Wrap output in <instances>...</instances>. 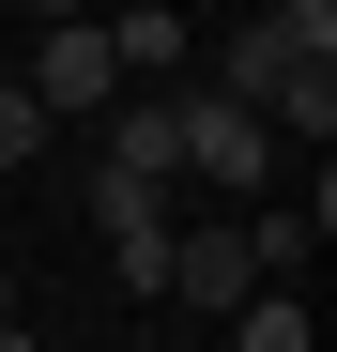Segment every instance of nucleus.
Returning a JSON list of instances; mask_svg holds the SVG:
<instances>
[{
  "label": "nucleus",
  "mask_w": 337,
  "mask_h": 352,
  "mask_svg": "<svg viewBox=\"0 0 337 352\" xmlns=\"http://www.w3.org/2000/svg\"><path fill=\"white\" fill-rule=\"evenodd\" d=\"M184 92H215V107H246L261 138H337V62H307V46H276V31H230L215 46V77H184Z\"/></svg>",
  "instance_id": "obj_1"
},
{
  "label": "nucleus",
  "mask_w": 337,
  "mask_h": 352,
  "mask_svg": "<svg viewBox=\"0 0 337 352\" xmlns=\"http://www.w3.org/2000/svg\"><path fill=\"white\" fill-rule=\"evenodd\" d=\"M261 291V261H246V214H199V230H168V307L184 322H230Z\"/></svg>",
  "instance_id": "obj_2"
},
{
  "label": "nucleus",
  "mask_w": 337,
  "mask_h": 352,
  "mask_svg": "<svg viewBox=\"0 0 337 352\" xmlns=\"http://www.w3.org/2000/svg\"><path fill=\"white\" fill-rule=\"evenodd\" d=\"M16 92L46 107V123H107V107H123V62H107V31L77 16V31H46V62H31Z\"/></svg>",
  "instance_id": "obj_3"
},
{
  "label": "nucleus",
  "mask_w": 337,
  "mask_h": 352,
  "mask_svg": "<svg viewBox=\"0 0 337 352\" xmlns=\"http://www.w3.org/2000/svg\"><path fill=\"white\" fill-rule=\"evenodd\" d=\"M168 168H199V184H230V199H246L261 168H276V138L246 123V107H215V92H184V153H168Z\"/></svg>",
  "instance_id": "obj_4"
},
{
  "label": "nucleus",
  "mask_w": 337,
  "mask_h": 352,
  "mask_svg": "<svg viewBox=\"0 0 337 352\" xmlns=\"http://www.w3.org/2000/svg\"><path fill=\"white\" fill-rule=\"evenodd\" d=\"M168 153H184V92H123V107H107V153H92V168H138V184H184Z\"/></svg>",
  "instance_id": "obj_5"
},
{
  "label": "nucleus",
  "mask_w": 337,
  "mask_h": 352,
  "mask_svg": "<svg viewBox=\"0 0 337 352\" xmlns=\"http://www.w3.org/2000/svg\"><path fill=\"white\" fill-rule=\"evenodd\" d=\"M230 352H307V291H246V307H230Z\"/></svg>",
  "instance_id": "obj_6"
},
{
  "label": "nucleus",
  "mask_w": 337,
  "mask_h": 352,
  "mask_svg": "<svg viewBox=\"0 0 337 352\" xmlns=\"http://www.w3.org/2000/svg\"><path fill=\"white\" fill-rule=\"evenodd\" d=\"M168 230H184V214H168ZM168 230H107V276H123L138 307H168Z\"/></svg>",
  "instance_id": "obj_7"
},
{
  "label": "nucleus",
  "mask_w": 337,
  "mask_h": 352,
  "mask_svg": "<svg viewBox=\"0 0 337 352\" xmlns=\"http://www.w3.org/2000/svg\"><path fill=\"white\" fill-rule=\"evenodd\" d=\"M92 230H168V184H138V168H92Z\"/></svg>",
  "instance_id": "obj_8"
},
{
  "label": "nucleus",
  "mask_w": 337,
  "mask_h": 352,
  "mask_svg": "<svg viewBox=\"0 0 337 352\" xmlns=\"http://www.w3.org/2000/svg\"><path fill=\"white\" fill-rule=\"evenodd\" d=\"M261 31H276V46H307V62H337V0H276Z\"/></svg>",
  "instance_id": "obj_9"
},
{
  "label": "nucleus",
  "mask_w": 337,
  "mask_h": 352,
  "mask_svg": "<svg viewBox=\"0 0 337 352\" xmlns=\"http://www.w3.org/2000/svg\"><path fill=\"white\" fill-rule=\"evenodd\" d=\"M31 153H46V107H31L16 77H0V168H31Z\"/></svg>",
  "instance_id": "obj_10"
},
{
  "label": "nucleus",
  "mask_w": 337,
  "mask_h": 352,
  "mask_svg": "<svg viewBox=\"0 0 337 352\" xmlns=\"http://www.w3.org/2000/svg\"><path fill=\"white\" fill-rule=\"evenodd\" d=\"M31 16H46V31H77V16H92V0H31Z\"/></svg>",
  "instance_id": "obj_11"
},
{
  "label": "nucleus",
  "mask_w": 337,
  "mask_h": 352,
  "mask_svg": "<svg viewBox=\"0 0 337 352\" xmlns=\"http://www.w3.org/2000/svg\"><path fill=\"white\" fill-rule=\"evenodd\" d=\"M0 322H16V261H0Z\"/></svg>",
  "instance_id": "obj_12"
},
{
  "label": "nucleus",
  "mask_w": 337,
  "mask_h": 352,
  "mask_svg": "<svg viewBox=\"0 0 337 352\" xmlns=\"http://www.w3.org/2000/svg\"><path fill=\"white\" fill-rule=\"evenodd\" d=\"M0 352H31V322H0Z\"/></svg>",
  "instance_id": "obj_13"
}]
</instances>
